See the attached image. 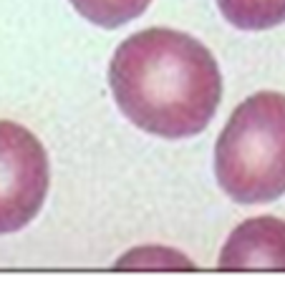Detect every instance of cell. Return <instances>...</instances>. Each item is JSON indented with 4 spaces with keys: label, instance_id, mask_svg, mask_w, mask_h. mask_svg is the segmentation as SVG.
Instances as JSON below:
<instances>
[{
    "label": "cell",
    "instance_id": "1",
    "mask_svg": "<svg viewBox=\"0 0 285 287\" xmlns=\"http://www.w3.org/2000/svg\"><path fill=\"white\" fill-rule=\"evenodd\" d=\"M109 86L119 111L159 139L202 134L222 98V73L212 51L174 28L129 36L114 51Z\"/></svg>",
    "mask_w": 285,
    "mask_h": 287
},
{
    "label": "cell",
    "instance_id": "2",
    "mask_svg": "<svg viewBox=\"0 0 285 287\" xmlns=\"http://www.w3.org/2000/svg\"><path fill=\"white\" fill-rule=\"evenodd\" d=\"M215 179L237 204L285 194V94L258 91L230 114L215 144Z\"/></svg>",
    "mask_w": 285,
    "mask_h": 287
},
{
    "label": "cell",
    "instance_id": "3",
    "mask_svg": "<svg viewBox=\"0 0 285 287\" xmlns=\"http://www.w3.org/2000/svg\"><path fill=\"white\" fill-rule=\"evenodd\" d=\"M51 187V164L41 139L23 124L0 118V234L28 227Z\"/></svg>",
    "mask_w": 285,
    "mask_h": 287
},
{
    "label": "cell",
    "instance_id": "4",
    "mask_svg": "<svg viewBox=\"0 0 285 287\" xmlns=\"http://www.w3.org/2000/svg\"><path fill=\"white\" fill-rule=\"evenodd\" d=\"M220 269H285V219L252 217L237 224L217 260Z\"/></svg>",
    "mask_w": 285,
    "mask_h": 287
},
{
    "label": "cell",
    "instance_id": "5",
    "mask_svg": "<svg viewBox=\"0 0 285 287\" xmlns=\"http://www.w3.org/2000/svg\"><path fill=\"white\" fill-rule=\"evenodd\" d=\"M217 8L240 30H267L285 23V0H217Z\"/></svg>",
    "mask_w": 285,
    "mask_h": 287
},
{
    "label": "cell",
    "instance_id": "6",
    "mask_svg": "<svg viewBox=\"0 0 285 287\" xmlns=\"http://www.w3.org/2000/svg\"><path fill=\"white\" fill-rule=\"evenodd\" d=\"M81 18L99 28H122L152 5V0H68Z\"/></svg>",
    "mask_w": 285,
    "mask_h": 287
}]
</instances>
